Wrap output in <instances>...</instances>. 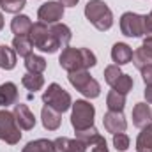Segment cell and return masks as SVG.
Returning a JSON list of instances; mask_svg holds the SVG:
<instances>
[{
    "label": "cell",
    "instance_id": "17",
    "mask_svg": "<svg viewBox=\"0 0 152 152\" xmlns=\"http://www.w3.org/2000/svg\"><path fill=\"white\" fill-rule=\"evenodd\" d=\"M50 30H51L53 37L57 39V42L60 44V48H66V46L69 44L71 37H73L71 28H69L67 25H64V23H55V25L50 27Z\"/></svg>",
    "mask_w": 152,
    "mask_h": 152
},
{
    "label": "cell",
    "instance_id": "25",
    "mask_svg": "<svg viewBox=\"0 0 152 152\" xmlns=\"http://www.w3.org/2000/svg\"><path fill=\"white\" fill-rule=\"evenodd\" d=\"M21 152H53V142L44 140V138L34 140V142H28Z\"/></svg>",
    "mask_w": 152,
    "mask_h": 152
},
{
    "label": "cell",
    "instance_id": "3",
    "mask_svg": "<svg viewBox=\"0 0 152 152\" xmlns=\"http://www.w3.org/2000/svg\"><path fill=\"white\" fill-rule=\"evenodd\" d=\"M28 37L32 41V44H34L37 50L44 51V53H55V51L60 48V44L57 42V39L53 37L50 27H48L46 23H42V21H37V23L32 25Z\"/></svg>",
    "mask_w": 152,
    "mask_h": 152
},
{
    "label": "cell",
    "instance_id": "27",
    "mask_svg": "<svg viewBox=\"0 0 152 152\" xmlns=\"http://www.w3.org/2000/svg\"><path fill=\"white\" fill-rule=\"evenodd\" d=\"M21 83H23V87H25L27 90L36 92V90H41V88H42V85H44V78H42L41 75L27 73V75L21 78Z\"/></svg>",
    "mask_w": 152,
    "mask_h": 152
},
{
    "label": "cell",
    "instance_id": "31",
    "mask_svg": "<svg viewBox=\"0 0 152 152\" xmlns=\"http://www.w3.org/2000/svg\"><path fill=\"white\" fill-rule=\"evenodd\" d=\"M113 147L117 151L124 152L129 149V136L127 134H124V133H117L113 134Z\"/></svg>",
    "mask_w": 152,
    "mask_h": 152
},
{
    "label": "cell",
    "instance_id": "10",
    "mask_svg": "<svg viewBox=\"0 0 152 152\" xmlns=\"http://www.w3.org/2000/svg\"><path fill=\"white\" fill-rule=\"evenodd\" d=\"M103 124H104V129L108 133H112V134L124 133L126 127H127V122H126L122 112H108V113H104Z\"/></svg>",
    "mask_w": 152,
    "mask_h": 152
},
{
    "label": "cell",
    "instance_id": "15",
    "mask_svg": "<svg viewBox=\"0 0 152 152\" xmlns=\"http://www.w3.org/2000/svg\"><path fill=\"white\" fill-rule=\"evenodd\" d=\"M18 103V87L11 81L0 85V106L7 108L11 104Z\"/></svg>",
    "mask_w": 152,
    "mask_h": 152
},
{
    "label": "cell",
    "instance_id": "11",
    "mask_svg": "<svg viewBox=\"0 0 152 152\" xmlns=\"http://www.w3.org/2000/svg\"><path fill=\"white\" fill-rule=\"evenodd\" d=\"M53 152H87V145L78 138L71 140V138L60 136L53 142Z\"/></svg>",
    "mask_w": 152,
    "mask_h": 152
},
{
    "label": "cell",
    "instance_id": "18",
    "mask_svg": "<svg viewBox=\"0 0 152 152\" xmlns=\"http://www.w3.org/2000/svg\"><path fill=\"white\" fill-rule=\"evenodd\" d=\"M69 83L75 87L78 92H83L85 88H87V85L90 83V80H92V76L88 75V71L87 69H81V71H73V73H69Z\"/></svg>",
    "mask_w": 152,
    "mask_h": 152
},
{
    "label": "cell",
    "instance_id": "9",
    "mask_svg": "<svg viewBox=\"0 0 152 152\" xmlns=\"http://www.w3.org/2000/svg\"><path fill=\"white\" fill-rule=\"evenodd\" d=\"M14 118H16V124L20 126V129H25V131H30V129H34V126H36V117L34 113L30 112V108L27 106V104H23V103H18L16 106H14Z\"/></svg>",
    "mask_w": 152,
    "mask_h": 152
},
{
    "label": "cell",
    "instance_id": "7",
    "mask_svg": "<svg viewBox=\"0 0 152 152\" xmlns=\"http://www.w3.org/2000/svg\"><path fill=\"white\" fill-rule=\"evenodd\" d=\"M120 30L126 37L143 36V16L136 12H124L120 18Z\"/></svg>",
    "mask_w": 152,
    "mask_h": 152
},
{
    "label": "cell",
    "instance_id": "16",
    "mask_svg": "<svg viewBox=\"0 0 152 152\" xmlns=\"http://www.w3.org/2000/svg\"><path fill=\"white\" fill-rule=\"evenodd\" d=\"M30 28H32V21L25 14H16L12 18V21H11V30H12V34H16V37L28 36Z\"/></svg>",
    "mask_w": 152,
    "mask_h": 152
},
{
    "label": "cell",
    "instance_id": "22",
    "mask_svg": "<svg viewBox=\"0 0 152 152\" xmlns=\"http://www.w3.org/2000/svg\"><path fill=\"white\" fill-rule=\"evenodd\" d=\"M32 48H34V44H32V41H30L28 36H21V37L12 39V50L20 57H28L32 53Z\"/></svg>",
    "mask_w": 152,
    "mask_h": 152
},
{
    "label": "cell",
    "instance_id": "20",
    "mask_svg": "<svg viewBox=\"0 0 152 152\" xmlns=\"http://www.w3.org/2000/svg\"><path fill=\"white\" fill-rule=\"evenodd\" d=\"M76 138L80 140V142H83L87 147L90 145H96L97 142H101L103 140V136L99 134V131L92 126V127H87V129H81V131H76Z\"/></svg>",
    "mask_w": 152,
    "mask_h": 152
},
{
    "label": "cell",
    "instance_id": "1",
    "mask_svg": "<svg viewBox=\"0 0 152 152\" xmlns=\"http://www.w3.org/2000/svg\"><path fill=\"white\" fill-rule=\"evenodd\" d=\"M58 64L67 73H73L94 67L97 64V58L88 48H64L58 57Z\"/></svg>",
    "mask_w": 152,
    "mask_h": 152
},
{
    "label": "cell",
    "instance_id": "21",
    "mask_svg": "<svg viewBox=\"0 0 152 152\" xmlns=\"http://www.w3.org/2000/svg\"><path fill=\"white\" fill-rule=\"evenodd\" d=\"M16 66V51L5 44L0 46V67L5 69V71H11L14 69Z\"/></svg>",
    "mask_w": 152,
    "mask_h": 152
},
{
    "label": "cell",
    "instance_id": "36",
    "mask_svg": "<svg viewBox=\"0 0 152 152\" xmlns=\"http://www.w3.org/2000/svg\"><path fill=\"white\" fill-rule=\"evenodd\" d=\"M78 2H80V0H60V4L66 5V7H75Z\"/></svg>",
    "mask_w": 152,
    "mask_h": 152
},
{
    "label": "cell",
    "instance_id": "39",
    "mask_svg": "<svg viewBox=\"0 0 152 152\" xmlns=\"http://www.w3.org/2000/svg\"><path fill=\"white\" fill-rule=\"evenodd\" d=\"M0 2H2V0H0Z\"/></svg>",
    "mask_w": 152,
    "mask_h": 152
},
{
    "label": "cell",
    "instance_id": "37",
    "mask_svg": "<svg viewBox=\"0 0 152 152\" xmlns=\"http://www.w3.org/2000/svg\"><path fill=\"white\" fill-rule=\"evenodd\" d=\"M4 28V16H2V12H0V30Z\"/></svg>",
    "mask_w": 152,
    "mask_h": 152
},
{
    "label": "cell",
    "instance_id": "29",
    "mask_svg": "<svg viewBox=\"0 0 152 152\" xmlns=\"http://www.w3.org/2000/svg\"><path fill=\"white\" fill-rule=\"evenodd\" d=\"M27 0H2L0 5L5 12H11V14H18L23 7H25Z\"/></svg>",
    "mask_w": 152,
    "mask_h": 152
},
{
    "label": "cell",
    "instance_id": "30",
    "mask_svg": "<svg viewBox=\"0 0 152 152\" xmlns=\"http://www.w3.org/2000/svg\"><path fill=\"white\" fill-rule=\"evenodd\" d=\"M120 75H122L120 66H117V64H113V66H108V67L104 69V81H106L110 87H113L115 81L120 78Z\"/></svg>",
    "mask_w": 152,
    "mask_h": 152
},
{
    "label": "cell",
    "instance_id": "35",
    "mask_svg": "<svg viewBox=\"0 0 152 152\" xmlns=\"http://www.w3.org/2000/svg\"><path fill=\"white\" fill-rule=\"evenodd\" d=\"M145 99L149 104H152V85H147V88H145Z\"/></svg>",
    "mask_w": 152,
    "mask_h": 152
},
{
    "label": "cell",
    "instance_id": "5",
    "mask_svg": "<svg viewBox=\"0 0 152 152\" xmlns=\"http://www.w3.org/2000/svg\"><path fill=\"white\" fill-rule=\"evenodd\" d=\"M73 113H71V124L76 131L87 129L94 126V115H96V108L88 103V101H76L73 103Z\"/></svg>",
    "mask_w": 152,
    "mask_h": 152
},
{
    "label": "cell",
    "instance_id": "38",
    "mask_svg": "<svg viewBox=\"0 0 152 152\" xmlns=\"http://www.w3.org/2000/svg\"><path fill=\"white\" fill-rule=\"evenodd\" d=\"M149 16H151V18H152V11H151V14H149Z\"/></svg>",
    "mask_w": 152,
    "mask_h": 152
},
{
    "label": "cell",
    "instance_id": "4",
    "mask_svg": "<svg viewBox=\"0 0 152 152\" xmlns=\"http://www.w3.org/2000/svg\"><path fill=\"white\" fill-rule=\"evenodd\" d=\"M42 101H44V104L51 106L53 110H57V112H60V113L67 112V110L73 106V101H71L69 92H66L58 83H51V85L44 90Z\"/></svg>",
    "mask_w": 152,
    "mask_h": 152
},
{
    "label": "cell",
    "instance_id": "24",
    "mask_svg": "<svg viewBox=\"0 0 152 152\" xmlns=\"http://www.w3.org/2000/svg\"><path fill=\"white\" fill-rule=\"evenodd\" d=\"M106 106L110 112H122L126 106V96L117 90H110L106 96Z\"/></svg>",
    "mask_w": 152,
    "mask_h": 152
},
{
    "label": "cell",
    "instance_id": "32",
    "mask_svg": "<svg viewBox=\"0 0 152 152\" xmlns=\"http://www.w3.org/2000/svg\"><path fill=\"white\" fill-rule=\"evenodd\" d=\"M140 71H142V78H143L145 85H152V66H147Z\"/></svg>",
    "mask_w": 152,
    "mask_h": 152
},
{
    "label": "cell",
    "instance_id": "33",
    "mask_svg": "<svg viewBox=\"0 0 152 152\" xmlns=\"http://www.w3.org/2000/svg\"><path fill=\"white\" fill-rule=\"evenodd\" d=\"M92 152H110V151H108V147H106V140L103 138L101 142H97V143L94 145Z\"/></svg>",
    "mask_w": 152,
    "mask_h": 152
},
{
    "label": "cell",
    "instance_id": "8",
    "mask_svg": "<svg viewBox=\"0 0 152 152\" xmlns=\"http://www.w3.org/2000/svg\"><path fill=\"white\" fill-rule=\"evenodd\" d=\"M39 20L46 25H55L62 20L64 16V5L60 2H46L39 7L37 11Z\"/></svg>",
    "mask_w": 152,
    "mask_h": 152
},
{
    "label": "cell",
    "instance_id": "6",
    "mask_svg": "<svg viewBox=\"0 0 152 152\" xmlns=\"http://www.w3.org/2000/svg\"><path fill=\"white\" fill-rule=\"evenodd\" d=\"M0 140H4L9 145H16L21 140V133L16 124L14 113L7 110H0Z\"/></svg>",
    "mask_w": 152,
    "mask_h": 152
},
{
    "label": "cell",
    "instance_id": "14",
    "mask_svg": "<svg viewBox=\"0 0 152 152\" xmlns=\"http://www.w3.org/2000/svg\"><path fill=\"white\" fill-rule=\"evenodd\" d=\"M112 58L117 66H124L129 64L133 60V50L131 46H127L126 42H117L112 48Z\"/></svg>",
    "mask_w": 152,
    "mask_h": 152
},
{
    "label": "cell",
    "instance_id": "26",
    "mask_svg": "<svg viewBox=\"0 0 152 152\" xmlns=\"http://www.w3.org/2000/svg\"><path fill=\"white\" fill-rule=\"evenodd\" d=\"M133 64L138 69H143L147 66H152V57L149 55V51L143 46H140L136 51H133Z\"/></svg>",
    "mask_w": 152,
    "mask_h": 152
},
{
    "label": "cell",
    "instance_id": "2",
    "mask_svg": "<svg viewBox=\"0 0 152 152\" xmlns=\"http://www.w3.org/2000/svg\"><path fill=\"white\" fill-rule=\"evenodd\" d=\"M85 16L101 32L110 30L112 25H113V14L103 0H90L85 5Z\"/></svg>",
    "mask_w": 152,
    "mask_h": 152
},
{
    "label": "cell",
    "instance_id": "19",
    "mask_svg": "<svg viewBox=\"0 0 152 152\" xmlns=\"http://www.w3.org/2000/svg\"><path fill=\"white\" fill-rule=\"evenodd\" d=\"M136 152H152V124L145 126L136 140Z\"/></svg>",
    "mask_w": 152,
    "mask_h": 152
},
{
    "label": "cell",
    "instance_id": "23",
    "mask_svg": "<svg viewBox=\"0 0 152 152\" xmlns=\"http://www.w3.org/2000/svg\"><path fill=\"white\" fill-rule=\"evenodd\" d=\"M25 69L32 75H41L44 69H46V60L39 55L30 53L28 57H25Z\"/></svg>",
    "mask_w": 152,
    "mask_h": 152
},
{
    "label": "cell",
    "instance_id": "28",
    "mask_svg": "<svg viewBox=\"0 0 152 152\" xmlns=\"http://www.w3.org/2000/svg\"><path fill=\"white\" fill-rule=\"evenodd\" d=\"M131 88H133V78L131 76H127V75H120V78L115 81V85H113V90H117V92H120V94H129L131 92Z\"/></svg>",
    "mask_w": 152,
    "mask_h": 152
},
{
    "label": "cell",
    "instance_id": "34",
    "mask_svg": "<svg viewBox=\"0 0 152 152\" xmlns=\"http://www.w3.org/2000/svg\"><path fill=\"white\" fill-rule=\"evenodd\" d=\"M147 51H149V55L152 57V37H145V41H143V44H142Z\"/></svg>",
    "mask_w": 152,
    "mask_h": 152
},
{
    "label": "cell",
    "instance_id": "13",
    "mask_svg": "<svg viewBox=\"0 0 152 152\" xmlns=\"http://www.w3.org/2000/svg\"><path fill=\"white\" fill-rule=\"evenodd\" d=\"M41 118H42V126H44V129H48V131H55V129L60 127L62 113L57 112V110H53L51 106L44 104L42 110H41Z\"/></svg>",
    "mask_w": 152,
    "mask_h": 152
},
{
    "label": "cell",
    "instance_id": "12",
    "mask_svg": "<svg viewBox=\"0 0 152 152\" xmlns=\"http://www.w3.org/2000/svg\"><path fill=\"white\" fill-rule=\"evenodd\" d=\"M133 124L140 129L152 124V110L147 103H138L133 108Z\"/></svg>",
    "mask_w": 152,
    "mask_h": 152
}]
</instances>
